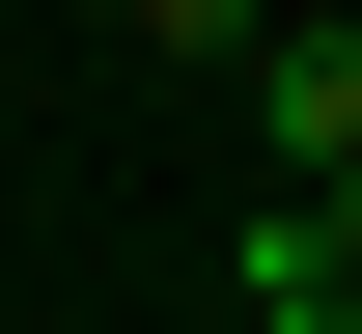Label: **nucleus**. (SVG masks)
<instances>
[{"instance_id": "3", "label": "nucleus", "mask_w": 362, "mask_h": 334, "mask_svg": "<svg viewBox=\"0 0 362 334\" xmlns=\"http://www.w3.org/2000/svg\"><path fill=\"white\" fill-rule=\"evenodd\" d=\"M139 28H168V56H223V84H251V56L307 28V0H139Z\"/></svg>"}, {"instance_id": "2", "label": "nucleus", "mask_w": 362, "mask_h": 334, "mask_svg": "<svg viewBox=\"0 0 362 334\" xmlns=\"http://www.w3.org/2000/svg\"><path fill=\"white\" fill-rule=\"evenodd\" d=\"M223 306H251V334H362V251H334V195H251V223H223Z\"/></svg>"}, {"instance_id": "1", "label": "nucleus", "mask_w": 362, "mask_h": 334, "mask_svg": "<svg viewBox=\"0 0 362 334\" xmlns=\"http://www.w3.org/2000/svg\"><path fill=\"white\" fill-rule=\"evenodd\" d=\"M251 140H279V195H362V28H279L251 56Z\"/></svg>"}, {"instance_id": "4", "label": "nucleus", "mask_w": 362, "mask_h": 334, "mask_svg": "<svg viewBox=\"0 0 362 334\" xmlns=\"http://www.w3.org/2000/svg\"><path fill=\"white\" fill-rule=\"evenodd\" d=\"M334 251H362V195H334Z\"/></svg>"}]
</instances>
